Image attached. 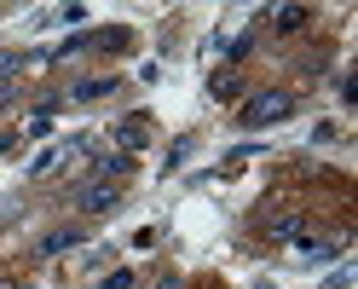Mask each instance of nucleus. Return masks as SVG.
<instances>
[{
	"mask_svg": "<svg viewBox=\"0 0 358 289\" xmlns=\"http://www.w3.org/2000/svg\"><path fill=\"white\" fill-rule=\"evenodd\" d=\"M295 255H301L306 266H324V260H335L341 249H335V243H318V237H295Z\"/></svg>",
	"mask_w": 358,
	"mask_h": 289,
	"instance_id": "obj_7",
	"label": "nucleus"
},
{
	"mask_svg": "<svg viewBox=\"0 0 358 289\" xmlns=\"http://www.w3.org/2000/svg\"><path fill=\"white\" fill-rule=\"evenodd\" d=\"M24 64H29L24 52H12V47H0V87H12L17 76H24Z\"/></svg>",
	"mask_w": 358,
	"mask_h": 289,
	"instance_id": "obj_10",
	"label": "nucleus"
},
{
	"mask_svg": "<svg viewBox=\"0 0 358 289\" xmlns=\"http://www.w3.org/2000/svg\"><path fill=\"white\" fill-rule=\"evenodd\" d=\"M122 174H133V157H122V150H110V157L93 162V180H116L122 185Z\"/></svg>",
	"mask_w": 358,
	"mask_h": 289,
	"instance_id": "obj_8",
	"label": "nucleus"
},
{
	"mask_svg": "<svg viewBox=\"0 0 358 289\" xmlns=\"http://www.w3.org/2000/svg\"><path fill=\"white\" fill-rule=\"evenodd\" d=\"M99 289H133V272H110V278H104Z\"/></svg>",
	"mask_w": 358,
	"mask_h": 289,
	"instance_id": "obj_12",
	"label": "nucleus"
},
{
	"mask_svg": "<svg viewBox=\"0 0 358 289\" xmlns=\"http://www.w3.org/2000/svg\"><path fill=\"white\" fill-rule=\"evenodd\" d=\"M295 116V93H283V87H266V93H255V99H243V127H278V122H289Z\"/></svg>",
	"mask_w": 358,
	"mask_h": 289,
	"instance_id": "obj_1",
	"label": "nucleus"
},
{
	"mask_svg": "<svg viewBox=\"0 0 358 289\" xmlns=\"http://www.w3.org/2000/svg\"><path fill=\"white\" fill-rule=\"evenodd\" d=\"M110 87H116V81H81L76 99H99V93H110Z\"/></svg>",
	"mask_w": 358,
	"mask_h": 289,
	"instance_id": "obj_11",
	"label": "nucleus"
},
{
	"mask_svg": "<svg viewBox=\"0 0 358 289\" xmlns=\"http://www.w3.org/2000/svg\"><path fill=\"white\" fill-rule=\"evenodd\" d=\"M76 243H81V226H58V232H47V237H41L35 243V255H64V249H76Z\"/></svg>",
	"mask_w": 358,
	"mask_h": 289,
	"instance_id": "obj_5",
	"label": "nucleus"
},
{
	"mask_svg": "<svg viewBox=\"0 0 358 289\" xmlns=\"http://www.w3.org/2000/svg\"><path fill=\"white\" fill-rule=\"evenodd\" d=\"M76 209H81V214L122 209V185H116V180H81V185H76Z\"/></svg>",
	"mask_w": 358,
	"mask_h": 289,
	"instance_id": "obj_2",
	"label": "nucleus"
},
{
	"mask_svg": "<svg viewBox=\"0 0 358 289\" xmlns=\"http://www.w3.org/2000/svg\"><path fill=\"white\" fill-rule=\"evenodd\" d=\"M0 150H12V133H0Z\"/></svg>",
	"mask_w": 358,
	"mask_h": 289,
	"instance_id": "obj_15",
	"label": "nucleus"
},
{
	"mask_svg": "<svg viewBox=\"0 0 358 289\" xmlns=\"http://www.w3.org/2000/svg\"><path fill=\"white\" fill-rule=\"evenodd\" d=\"M12 99H17V81H12V87H0V104H12Z\"/></svg>",
	"mask_w": 358,
	"mask_h": 289,
	"instance_id": "obj_14",
	"label": "nucleus"
},
{
	"mask_svg": "<svg viewBox=\"0 0 358 289\" xmlns=\"http://www.w3.org/2000/svg\"><path fill=\"white\" fill-rule=\"evenodd\" d=\"M329 289H352V266H341V272L329 278Z\"/></svg>",
	"mask_w": 358,
	"mask_h": 289,
	"instance_id": "obj_13",
	"label": "nucleus"
},
{
	"mask_svg": "<svg viewBox=\"0 0 358 289\" xmlns=\"http://www.w3.org/2000/svg\"><path fill=\"white\" fill-rule=\"evenodd\" d=\"M81 150H87L81 139H70V145H52V150H41V157L29 162V180H47V174H58V168L70 162V157H81Z\"/></svg>",
	"mask_w": 358,
	"mask_h": 289,
	"instance_id": "obj_3",
	"label": "nucleus"
},
{
	"mask_svg": "<svg viewBox=\"0 0 358 289\" xmlns=\"http://www.w3.org/2000/svg\"><path fill=\"white\" fill-rule=\"evenodd\" d=\"M145 139H150V127H145V122H122V127H116V145H122V157H133V150H139Z\"/></svg>",
	"mask_w": 358,
	"mask_h": 289,
	"instance_id": "obj_9",
	"label": "nucleus"
},
{
	"mask_svg": "<svg viewBox=\"0 0 358 289\" xmlns=\"http://www.w3.org/2000/svg\"><path fill=\"white\" fill-rule=\"evenodd\" d=\"M0 289H12V283H0Z\"/></svg>",
	"mask_w": 358,
	"mask_h": 289,
	"instance_id": "obj_16",
	"label": "nucleus"
},
{
	"mask_svg": "<svg viewBox=\"0 0 358 289\" xmlns=\"http://www.w3.org/2000/svg\"><path fill=\"white\" fill-rule=\"evenodd\" d=\"M301 226H306L301 209H272V214H266V237H272V243H295Z\"/></svg>",
	"mask_w": 358,
	"mask_h": 289,
	"instance_id": "obj_4",
	"label": "nucleus"
},
{
	"mask_svg": "<svg viewBox=\"0 0 358 289\" xmlns=\"http://www.w3.org/2000/svg\"><path fill=\"white\" fill-rule=\"evenodd\" d=\"M266 17H272V29H283V35H295V29L312 24V12H306V6H272Z\"/></svg>",
	"mask_w": 358,
	"mask_h": 289,
	"instance_id": "obj_6",
	"label": "nucleus"
}]
</instances>
